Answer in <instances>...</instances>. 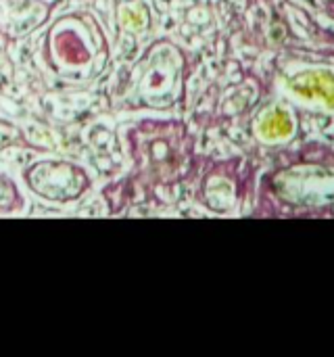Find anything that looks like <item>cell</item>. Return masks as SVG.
Listing matches in <instances>:
<instances>
[{
  "label": "cell",
  "instance_id": "4",
  "mask_svg": "<svg viewBox=\"0 0 334 357\" xmlns=\"http://www.w3.org/2000/svg\"><path fill=\"white\" fill-rule=\"evenodd\" d=\"M48 17L42 0H0V31L6 38H21L40 27Z\"/></svg>",
  "mask_w": 334,
  "mask_h": 357
},
{
  "label": "cell",
  "instance_id": "6",
  "mask_svg": "<svg viewBox=\"0 0 334 357\" xmlns=\"http://www.w3.org/2000/svg\"><path fill=\"white\" fill-rule=\"evenodd\" d=\"M21 140H23L21 130H19L17 126H13V123L0 119V149L10 146V144H19Z\"/></svg>",
  "mask_w": 334,
  "mask_h": 357
},
{
  "label": "cell",
  "instance_id": "5",
  "mask_svg": "<svg viewBox=\"0 0 334 357\" xmlns=\"http://www.w3.org/2000/svg\"><path fill=\"white\" fill-rule=\"evenodd\" d=\"M25 205L17 184L8 178L0 174V213H10L17 211Z\"/></svg>",
  "mask_w": 334,
  "mask_h": 357
},
{
  "label": "cell",
  "instance_id": "3",
  "mask_svg": "<svg viewBox=\"0 0 334 357\" xmlns=\"http://www.w3.org/2000/svg\"><path fill=\"white\" fill-rule=\"evenodd\" d=\"M23 178L33 195L52 203L77 201L92 186V180L84 167L63 159L38 161L25 169Z\"/></svg>",
  "mask_w": 334,
  "mask_h": 357
},
{
  "label": "cell",
  "instance_id": "2",
  "mask_svg": "<svg viewBox=\"0 0 334 357\" xmlns=\"http://www.w3.org/2000/svg\"><path fill=\"white\" fill-rule=\"evenodd\" d=\"M180 67L176 48L161 42L151 46L132 73V92L149 109H165L178 90Z\"/></svg>",
  "mask_w": 334,
  "mask_h": 357
},
{
  "label": "cell",
  "instance_id": "1",
  "mask_svg": "<svg viewBox=\"0 0 334 357\" xmlns=\"http://www.w3.org/2000/svg\"><path fill=\"white\" fill-rule=\"evenodd\" d=\"M44 67L69 84L96 79L109 63V40L88 10L59 17L46 31L40 48Z\"/></svg>",
  "mask_w": 334,
  "mask_h": 357
}]
</instances>
